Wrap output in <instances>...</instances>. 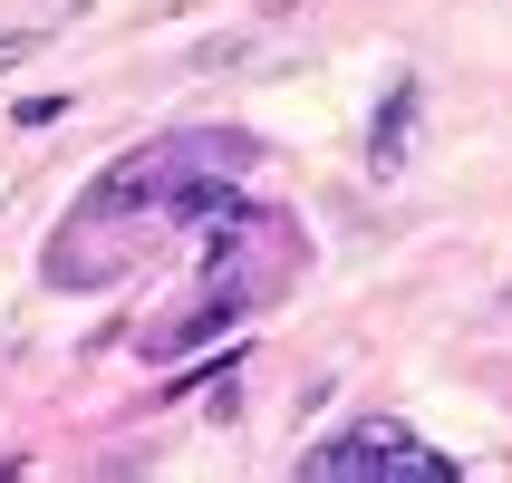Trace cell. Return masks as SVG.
I'll return each mask as SVG.
<instances>
[{
    "label": "cell",
    "instance_id": "3",
    "mask_svg": "<svg viewBox=\"0 0 512 483\" xmlns=\"http://www.w3.org/2000/svg\"><path fill=\"white\" fill-rule=\"evenodd\" d=\"M39 49H49V20H20V29H0V78H10V68H29Z\"/></svg>",
    "mask_w": 512,
    "mask_h": 483
},
{
    "label": "cell",
    "instance_id": "4",
    "mask_svg": "<svg viewBox=\"0 0 512 483\" xmlns=\"http://www.w3.org/2000/svg\"><path fill=\"white\" fill-rule=\"evenodd\" d=\"M68 116V87H49V97H20V126H58Z\"/></svg>",
    "mask_w": 512,
    "mask_h": 483
},
{
    "label": "cell",
    "instance_id": "1",
    "mask_svg": "<svg viewBox=\"0 0 512 483\" xmlns=\"http://www.w3.org/2000/svg\"><path fill=\"white\" fill-rule=\"evenodd\" d=\"M300 474L310 483H348V474H406V483H445L455 464L435 455L426 435L406 426V416H358V426H339L329 445H310L300 455Z\"/></svg>",
    "mask_w": 512,
    "mask_h": 483
},
{
    "label": "cell",
    "instance_id": "2",
    "mask_svg": "<svg viewBox=\"0 0 512 483\" xmlns=\"http://www.w3.org/2000/svg\"><path fill=\"white\" fill-rule=\"evenodd\" d=\"M416 116H426V87H416V78H397V87H387V107L368 116V174H377V184H387V174H406Z\"/></svg>",
    "mask_w": 512,
    "mask_h": 483
}]
</instances>
